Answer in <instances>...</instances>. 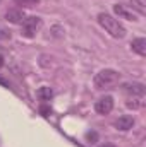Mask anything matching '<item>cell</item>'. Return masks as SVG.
Listing matches in <instances>:
<instances>
[{"label": "cell", "instance_id": "obj_1", "mask_svg": "<svg viewBox=\"0 0 146 147\" xmlns=\"http://www.w3.org/2000/svg\"><path fill=\"white\" fill-rule=\"evenodd\" d=\"M98 24L105 29V33H108L112 38H124L126 36V28L119 22V19H115L110 14H98Z\"/></svg>", "mask_w": 146, "mask_h": 147}, {"label": "cell", "instance_id": "obj_2", "mask_svg": "<svg viewBox=\"0 0 146 147\" xmlns=\"http://www.w3.org/2000/svg\"><path fill=\"white\" fill-rule=\"evenodd\" d=\"M119 80H120V75L113 69H103V70H100L96 74L95 79H93L96 89H110L115 84H119Z\"/></svg>", "mask_w": 146, "mask_h": 147}, {"label": "cell", "instance_id": "obj_3", "mask_svg": "<svg viewBox=\"0 0 146 147\" xmlns=\"http://www.w3.org/2000/svg\"><path fill=\"white\" fill-rule=\"evenodd\" d=\"M40 28H41V19L38 16H31V17H26L23 21L21 33H23V36H26V38H33L40 31Z\"/></svg>", "mask_w": 146, "mask_h": 147}, {"label": "cell", "instance_id": "obj_4", "mask_svg": "<svg viewBox=\"0 0 146 147\" xmlns=\"http://www.w3.org/2000/svg\"><path fill=\"white\" fill-rule=\"evenodd\" d=\"M95 110L100 115H108L110 111L113 110V98L112 96H105V98L98 99L95 103Z\"/></svg>", "mask_w": 146, "mask_h": 147}, {"label": "cell", "instance_id": "obj_5", "mask_svg": "<svg viewBox=\"0 0 146 147\" xmlns=\"http://www.w3.org/2000/svg\"><path fill=\"white\" fill-rule=\"evenodd\" d=\"M124 91L129 92V94H132V96L143 98L146 87H145V84H141V82H132V84H124Z\"/></svg>", "mask_w": 146, "mask_h": 147}, {"label": "cell", "instance_id": "obj_6", "mask_svg": "<svg viewBox=\"0 0 146 147\" xmlns=\"http://www.w3.org/2000/svg\"><path fill=\"white\" fill-rule=\"evenodd\" d=\"M113 12L120 17V19H127V21H138V17H136V14L132 12V10H129L127 7H124V5H120V3H117V5H113Z\"/></svg>", "mask_w": 146, "mask_h": 147}, {"label": "cell", "instance_id": "obj_7", "mask_svg": "<svg viewBox=\"0 0 146 147\" xmlns=\"http://www.w3.org/2000/svg\"><path fill=\"white\" fill-rule=\"evenodd\" d=\"M5 19L9 22H12V24H23V21L26 19V16H24V12L21 9H10V10H7Z\"/></svg>", "mask_w": 146, "mask_h": 147}, {"label": "cell", "instance_id": "obj_8", "mask_svg": "<svg viewBox=\"0 0 146 147\" xmlns=\"http://www.w3.org/2000/svg\"><path fill=\"white\" fill-rule=\"evenodd\" d=\"M134 127V118L131 116V115H124V116H120L117 121H115V128L117 130H122V132H127V130H131Z\"/></svg>", "mask_w": 146, "mask_h": 147}, {"label": "cell", "instance_id": "obj_9", "mask_svg": "<svg viewBox=\"0 0 146 147\" xmlns=\"http://www.w3.org/2000/svg\"><path fill=\"white\" fill-rule=\"evenodd\" d=\"M131 48H132V51H136L139 57H145L146 55V39L145 38H136V39L131 43Z\"/></svg>", "mask_w": 146, "mask_h": 147}, {"label": "cell", "instance_id": "obj_10", "mask_svg": "<svg viewBox=\"0 0 146 147\" xmlns=\"http://www.w3.org/2000/svg\"><path fill=\"white\" fill-rule=\"evenodd\" d=\"M38 98H40L43 103H46V101H50V99L53 98V92H52L50 87L45 86V87H40V89H38Z\"/></svg>", "mask_w": 146, "mask_h": 147}, {"label": "cell", "instance_id": "obj_11", "mask_svg": "<svg viewBox=\"0 0 146 147\" xmlns=\"http://www.w3.org/2000/svg\"><path fill=\"white\" fill-rule=\"evenodd\" d=\"M131 5L139 14H146V0H131Z\"/></svg>", "mask_w": 146, "mask_h": 147}, {"label": "cell", "instance_id": "obj_12", "mask_svg": "<svg viewBox=\"0 0 146 147\" xmlns=\"http://www.w3.org/2000/svg\"><path fill=\"white\" fill-rule=\"evenodd\" d=\"M129 108H132V110H138V108H141L143 106V98H138V96H132L127 103H126Z\"/></svg>", "mask_w": 146, "mask_h": 147}, {"label": "cell", "instance_id": "obj_13", "mask_svg": "<svg viewBox=\"0 0 146 147\" xmlns=\"http://www.w3.org/2000/svg\"><path fill=\"white\" fill-rule=\"evenodd\" d=\"M14 2L23 7H35L36 3H40V0H14Z\"/></svg>", "mask_w": 146, "mask_h": 147}, {"label": "cell", "instance_id": "obj_14", "mask_svg": "<svg viewBox=\"0 0 146 147\" xmlns=\"http://www.w3.org/2000/svg\"><path fill=\"white\" fill-rule=\"evenodd\" d=\"M86 139H88V140L93 144V142H96V139H98V134H96V132H88V134H86Z\"/></svg>", "mask_w": 146, "mask_h": 147}, {"label": "cell", "instance_id": "obj_15", "mask_svg": "<svg viewBox=\"0 0 146 147\" xmlns=\"http://www.w3.org/2000/svg\"><path fill=\"white\" fill-rule=\"evenodd\" d=\"M0 86H3V87H9V82H7L5 79H2V77H0Z\"/></svg>", "mask_w": 146, "mask_h": 147}, {"label": "cell", "instance_id": "obj_16", "mask_svg": "<svg viewBox=\"0 0 146 147\" xmlns=\"http://www.w3.org/2000/svg\"><path fill=\"white\" fill-rule=\"evenodd\" d=\"M41 113H43V115H45V116H46V115H48V113H50V110H48V108H46V106H43V108H41Z\"/></svg>", "mask_w": 146, "mask_h": 147}, {"label": "cell", "instance_id": "obj_17", "mask_svg": "<svg viewBox=\"0 0 146 147\" xmlns=\"http://www.w3.org/2000/svg\"><path fill=\"white\" fill-rule=\"evenodd\" d=\"M98 147H115L113 144H102V146H98Z\"/></svg>", "mask_w": 146, "mask_h": 147}, {"label": "cell", "instance_id": "obj_18", "mask_svg": "<svg viewBox=\"0 0 146 147\" xmlns=\"http://www.w3.org/2000/svg\"><path fill=\"white\" fill-rule=\"evenodd\" d=\"M2 65H3V57L0 55V67H2Z\"/></svg>", "mask_w": 146, "mask_h": 147}]
</instances>
